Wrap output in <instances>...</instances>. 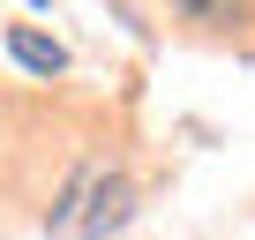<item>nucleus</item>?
Masks as SVG:
<instances>
[{
	"label": "nucleus",
	"instance_id": "obj_1",
	"mask_svg": "<svg viewBox=\"0 0 255 240\" xmlns=\"http://www.w3.org/2000/svg\"><path fill=\"white\" fill-rule=\"evenodd\" d=\"M128 210H135V180H128V173H105V165H83L60 188L45 233H60V240H105L113 225H128Z\"/></svg>",
	"mask_w": 255,
	"mask_h": 240
},
{
	"label": "nucleus",
	"instance_id": "obj_2",
	"mask_svg": "<svg viewBox=\"0 0 255 240\" xmlns=\"http://www.w3.org/2000/svg\"><path fill=\"white\" fill-rule=\"evenodd\" d=\"M8 53H15L30 75H68V45L45 38V30H8Z\"/></svg>",
	"mask_w": 255,
	"mask_h": 240
},
{
	"label": "nucleus",
	"instance_id": "obj_3",
	"mask_svg": "<svg viewBox=\"0 0 255 240\" xmlns=\"http://www.w3.org/2000/svg\"><path fill=\"white\" fill-rule=\"evenodd\" d=\"M173 8H180L188 23H203V30H233V23H248V0H173Z\"/></svg>",
	"mask_w": 255,
	"mask_h": 240
}]
</instances>
